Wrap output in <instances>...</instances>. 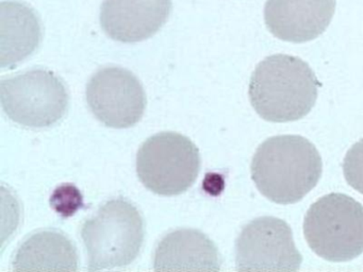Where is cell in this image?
Returning a JSON list of instances; mask_svg holds the SVG:
<instances>
[{"label":"cell","mask_w":363,"mask_h":272,"mask_svg":"<svg viewBox=\"0 0 363 272\" xmlns=\"http://www.w3.org/2000/svg\"><path fill=\"white\" fill-rule=\"evenodd\" d=\"M250 168L264 197L277 204H293L316 186L323 164L318 149L307 138L279 135L258 147Z\"/></svg>","instance_id":"obj_1"},{"label":"cell","mask_w":363,"mask_h":272,"mask_svg":"<svg viewBox=\"0 0 363 272\" xmlns=\"http://www.w3.org/2000/svg\"><path fill=\"white\" fill-rule=\"evenodd\" d=\"M318 79L308 63L289 55L265 57L250 76V103L271 123L298 120L309 114L318 98Z\"/></svg>","instance_id":"obj_2"},{"label":"cell","mask_w":363,"mask_h":272,"mask_svg":"<svg viewBox=\"0 0 363 272\" xmlns=\"http://www.w3.org/2000/svg\"><path fill=\"white\" fill-rule=\"evenodd\" d=\"M144 233L143 217L133 203L118 198L104 204L82 225L89 271L130 265L141 251Z\"/></svg>","instance_id":"obj_3"},{"label":"cell","mask_w":363,"mask_h":272,"mask_svg":"<svg viewBox=\"0 0 363 272\" xmlns=\"http://www.w3.org/2000/svg\"><path fill=\"white\" fill-rule=\"evenodd\" d=\"M303 234L314 253L330 261H346L363 252V205L333 193L314 202L303 221Z\"/></svg>","instance_id":"obj_4"},{"label":"cell","mask_w":363,"mask_h":272,"mask_svg":"<svg viewBox=\"0 0 363 272\" xmlns=\"http://www.w3.org/2000/svg\"><path fill=\"white\" fill-rule=\"evenodd\" d=\"M201 170L197 147L176 132H161L145 140L137 155V172L144 186L161 196L188 191Z\"/></svg>","instance_id":"obj_5"},{"label":"cell","mask_w":363,"mask_h":272,"mask_svg":"<svg viewBox=\"0 0 363 272\" xmlns=\"http://www.w3.org/2000/svg\"><path fill=\"white\" fill-rule=\"evenodd\" d=\"M0 99L7 116L27 128L58 123L69 106V94L60 78L42 68L0 81Z\"/></svg>","instance_id":"obj_6"},{"label":"cell","mask_w":363,"mask_h":272,"mask_svg":"<svg viewBox=\"0 0 363 272\" xmlns=\"http://www.w3.org/2000/svg\"><path fill=\"white\" fill-rule=\"evenodd\" d=\"M301 261L290 225L276 217L250 221L235 242L239 271H298Z\"/></svg>","instance_id":"obj_7"},{"label":"cell","mask_w":363,"mask_h":272,"mask_svg":"<svg viewBox=\"0 0 363 272\" xmlns=\"http://www.w3.org/2000/svg\"><path fill=\"white\" fill-rule=\"evenodd\" d=\"M86 101L91 112L104 125L125 129L143 116L146 95L133 72L110 66L95 72L89 81Z\"/></svg>","instance_id":"obj_8"},{"label":"cell","mask_w":363,"mask_h":272,"mask_svg":"<svg viewBox=\"0 0 363 272\" xmlns=\"http://www.w3.org/2000/svg\"><path fill=\"white\" fill-rule=\"evenodd\" d=\"M335 10V0H267L264 21L279 40L306 42L324 33Z\"/></svg>","instance_id":"obj_9"},{"label":"cell","mask_w":363,"mask_h":272,"mask_svg":"<svg viewBox=\"0 0 363 272\" xmlns=\"http://www.w3.org/2000/svg\"><path fill=\"white\" fill-rule=\"evenodd\" d=\"M171 11L172 0H105L99 19L112 40L137 42L156 34Z\"/></svg>","instance_id":"obj_10"},{"label":"cell","mask_w":363,"mask_h":272,"mask_svg":"<svg viewBox=\"0 0 363 272\" xmlns=\"http://www.w3.org/2000/svg\"><path fill=\"white\" fill-rule=\"evenodd\" d=\"M220 265L218 246L197 230H175L160 240L155 251V271L216 272Z\"/></svg>","instance_id":"obj_11"},{"label":"cell","mask_w":363,"mask_h":272,"mask_svg":"<svg viewBox=\"0 0 363 272\" xmlns=\"http://www.w3.org/2000/svg\"><path fill=\"white\" fill-rule=\"evenodd\" d=\"M42 38V28L35 11L22 2L0 4V66L14 67L33 55Z\"/></svg>","instance_id":"obj_12"},{"label":"cell","mask_w":363,"mask_h":272,"mask_svg":"<svg viewBox=\"0 0 363 272\" xmlns=\"http://www.w3.org/2000/svg\"><path fill=\"white\" fill-rule=\"evenodd\" d=\"M78 253L65 234L37 232L23 242L13 261L14 271H69L78 269Z\"/></svg>","instance_id":"obj_13"},{"label":"cell","mask_w":363,"mask_h":272,"mask_svg":"<svg viewBox=\"0 0 363 272\" xmlns=\"http://www.w3.org/2000/svg\"><path fill=\"white\" fill-rule=\"evenodd\" d=\"M343 172L348 184L363 195V138L346 153Z\"/></svg>","instance_id":"obj_14"},{"label":"cell","mask_w":363,"mask_h":272,"mask_svg":"<svg viewBox=\"0 0 363 272\" xmlns=\"http://www.w3.org/2000/svg\"><path fill=\"white\" fill-rule=\"evenodd\" d=\"M50 202L52 208L59 214L67 217L73 215L76 210H79L80 206H82V197L75 186L67 184L59 187L55 191Z\"/></svg>","instance_id":"obj_15"}]
</instances>
